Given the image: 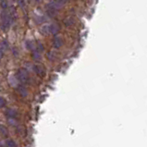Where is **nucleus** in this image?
I'll return each mask as SVG.
<instances>
[{"instance_id":"nucleus-11","label":"nucleus","mask_w":147,"mask_h":147,"mask_svg":"<svg viewBox=\"0 0 147 147\" xmlns=\"http://www.w3.org/2000/svg\"><path fill=\"white\" fill-rule=\"evenodd\" d=\"M42 32L44 33V34H45V33H48V25H45V26H44L43 28L41 29Z\"/></svg>"},{"instance_id":"nucleus-9","label":"nucleus","mask_w":147,"mask_h":147,"mask_svg":"<svg viewBox=\"0 0 147 147\" xmlns=\"http://www.w3.org/2000/svg\"><path fill=\"white\" fill-rule=\"evenodd\" d=\"M0 132H1L3 135H7V131L5 127H3V126H0Z\"/></svg>"},{"instance_id":"nucleus-15","label":"nucleus","mask_w":147,"mask_h":147,"mask_svg":"<svg viewBox=\"0 0 147 147\" xmlns=\"http://www.w3.org/2000/svg\"><path fill=\"white\" fill-rule=\"evenodd\" d=\"M0 145H1V144H0Z\"/></svg>"},{"instance_id":"nucleus-7","label":"nucleus","mask_w":147,"mask_h":147,"mask_svg":"<svg viewBox=\"0 0 147 147\" xmlns=\"http://www.w3.org/2000/svg\"><path fill=\"white\" fill-rule=\"evenodd\" d=\"M27 47L29 48V49H31V50H33V49H34L36 47H35V45L34 44H33V42L32 41H28L27 42Z\"/></svg>"},{"instance_id":"nucleus-5","label":"nucleus","mask_w":147,"mask_h":147,"mask_svg":"<svg viewBox=\"0 0 147 147\" xmlns=\"http://www.w3.org/2000/svg\"><path fill=\"white\" fill-rule=\"evenodd\" d=\"M60 28L58 26L57 24H51V25H48V32L52 33V34H57V33L59 32Z\"/></svg>"},{"instance_id":"nucleus-10","label":"nucleus","mask_w":147,"mask_h":147,"mask_svg":"<svg viewBox=\"0 0 147 147\" xmlns=\"http://www.w3.org/2000/svg\"><path fill=\"white\" fill-rule=\"evenodd\" d=\"M5 106H6V100L3 97H0V108L4 107Z\"/></svg>"},{"instance_id":"nucleus-1","label":"nucleus","mask_w":147,"mask_h":147,"mask_svg":"<svg viewBox=\"0 0 147 147\" xmlns=\"http://www.w3.org/2000/svg\"><path fill=\"white\" fill-rule=\"evenodd\" d=\"M16 77L20 82H22V83H27L29 82V80H30V77H29L27 70L24 69H20L18 71H17Z\"/></svg>"},{"instance_id":"nucleus-8","label":"nucleus","mask_w":147,"mask_h":147,"mask_svg":"<svg viewBox=\"0 0 147 147\" xmlns=\"http://www.w3.org/2000/svg\"><path fill=\"white\" fill-rule=\"evenodd\" d=\"M6 145L7 146H10V147H15V146H17L16 142L14 141H12V140H7L6 142Z\"/></svg>"},{"instance_id":"nucleus-3","label":"nucleus","mask_w":147,"mask_h":147,"mask_svg":"<svg viewBox=\"0 0 147 147\" xmlns=\"http://www.w3.org/2000/svg\"><path fill=\"white\" fill-rule=\"evenodd\" d=\"M32 69H33V70L35 71V73L38 74L39 76H41V77H44L45 75V69L44 68V66H42L40 64H36V65L33 66Z\"/></svg>"},{"instance_id":"nucleus-16","label":"nucleus","mask_w":147,"mask_h":147,"mask_svg":"<svg viewBox=\"0 0 147 147\" xmlns=\"http://www.w3.org/2000/svg\"><path fill=\"white\" fill-rule=\"evenodd\" d=\"M1 1H2V0H1Z\"/></svg>"},{"instance_id":"nucleus-2","label":"nucleus","mask_w":147,"mask_h":147,"mask_svg":"<svg viewBox=\"0 0 147 147\" xmlns=\"http://www.w3.org/2000/svg\"><path fill=\"white\" fill-rule=\"evenodd\" d=\"M69 0H53V1H51L48 4L47 7L51 10H57L61 8Z\"/></svg>"},{"instance_id":"nucleus-4","label":"nucleus","mask_w":147,"mask_h":147,"mask_svg":"<svg viewBox=\"0 0 147 147\" xmlns=\"http://www.w3.org/2000/svg\"><path fill=\"white\" fill-rule=\"evenodd\" d=\"M62 45H63V39H62V37H59V36L55 37L54 40H53V47L58 49V48H60Z\"/></svg>"},{"instance_id":"nucleus-13","label":"nucleus","mask_w":147,"mask_h":147,"mask_svg":"<svg viewBox=\"0 0 147 147\" xmlns=\"http://www.w3.org/2000/svg\"><path fill=\"white\" fill-rule=\"evenodd\" d=\"M19 3H20V5L22 6V7H23V6H24V0H20Z\"/></svg>"},{"instance_id":"nucleus-12","label":"nucleus","mask_w":147,"mask_h":147,"mask_svg":"<svg viewBox=\"0 0 147 147\" xmlns=\"http://www.w3.org/2000/svg\"><path fill=\"white\" fill-rule=\"evenodd\" d=\"M3 56H4V49L2 47H0V59L3 57Z\"/></svg>"},{"instance_id":"nucleus-14","label":"nucleus","mask_w":147,"mask_h":147,"mask_svg":"<svg viewBox=\"0 0 147 147\" xmlns=\"http://www.w3.org/2000/svg\"><path fill=\"white\" fill-rule=\"evenodd\" d=\"M35 1H40V0H35Z\"/></svg>"},{"instance_id":"nucleus-6","label":"nucleus","mask_w":147,"mask_h":147,"mask_svg":"<svg viewBox=\"0 0 147 147\" xmlns=\"http://www.w3.org/2000/svg\"><path fill=\"white\" fill-rule=\"evenodd\" d=\"M7 115L9 117H16L17 112L15 110H13V109H8V110L7 111Z\"/></svg>"}]
</instances>
